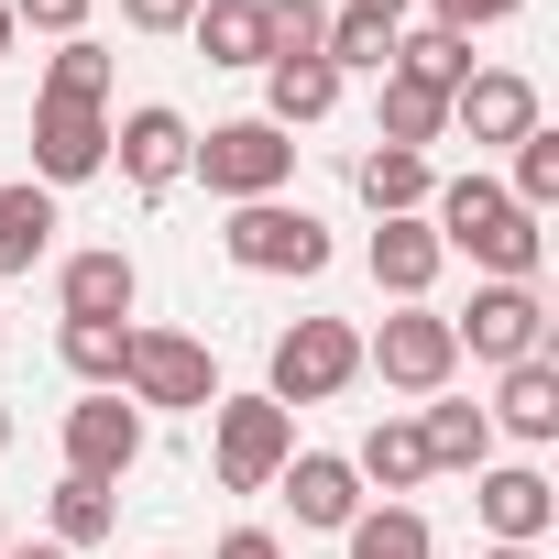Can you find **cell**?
<instances>
[{
    "mask_svg": "<svg viewBox=\"0 0 559 559\" xmlns=\"http://www.w3.org/2000/svg\"><path fill=\"white\" fill-rule=\"evenodd\" d=\"M428 230H439V252H472V263H483V286H537L548 230H537L493 176H450V187L428 198Z\"/></svg>",
    "mask_w": 559,
    "mask_h": 559,
    "instance_id": "2",
    "label": "cell"
},
{
    "mask_svg": "<svg viewBox=\"0 0 559 559\" xmlns=\"http://www.w3.org/2000/svg\"><path fill=\"white\" fill-rule=\"evenodd\" d=\"M132 461H143V406H132V395L67 406V472H78V483H121Z\"/></svg>",
    "mask_w": 559,
    "mask_h": 559,
    "instance_id": "11",
    "label": "cell"
},
{
    "mask_svg": "<svg viewBox=\"0 0 559 559\" xmlns=\"http://www.w3.org/2000/svg\"><path fill=\"white\" fill-rule=\"evenodd\" d=\"M417 450H428V472H493V417L461 406V395H439L417 417Z\"/></svg>",
    "mask_w": 559,
    "mask_h": 559,
    "instance_id": "20",
    "label": "cell"
},
{
    "mask_svg": "<svg viewBox=\"0 0 559 559\" xmlns=\"http://www.w3.org/2000/svg\"><path fill=\"white\" fill-rule=\"evenodd\" d=\"M504 198H515L526 219H548V209H559V132H548V121L515 143V187H504Z\"/></svg>",
    "mask_w": 559,
    "mask_h": 559,
    "instance_id": "31",
    "label": "cell"
},
{
    "mask_svg": "<svg viewBox=\"0 0 559 559\" xmlns=\"http://www.w3.org/2000/svg\"><path fill=\"white\" fill-rule=\"evenodd\" d=\"M0 559H78V548H56V537H34V548H23V537H12V548H0Z\"/></svg>",
    "mask_w": 559,
    "mask_h": 559,
    "instance_id": "36",
    "label": "cell"
},
{
    "mask_svg": "<svg viewBox=\"0 0 559 559\" xmlns=\"http://www.w3.org/2000/svg\"><path fill=\"white\" fill-rule=\"evenodd\" d=\"M110 165V56L78 34L34 99V187H88Z\"/></svg>",
    "mask_w": 559,
    "mask_h": 559,
    "instance_id": "1",
    "label": "cell"
},
{
    "mask_svg": "<svg viewBox=\"0 0 559 559\" xmlns=\"http://www.w3.org/2000/svg\"><path fill=\"white\" fill-rule=\"evenodd\" d=\"M0 548H12V526H0Z\"/></svg>",
    "mask_w": 559,
    "mask_h": 559,
    "instance_id": "41",
    "label": "cell"
},
{
    "mask_svg": "<svg viewBox=\"0 0 559 559\" xmlns=\"http://www.w3.org/2000/svg\"><path fill=\"white\" fill-rule=\"evenodd\" d=\"M187 176H209V198H230V209H241V198H286V176H297V143H286V132H274V121L252 110V121H219V132L187 154Z\"/></svg>",
    "mask_w": 559,
    "mask_h": 559,
    "instance_id": "6",
    "label": "cell"
},
{
    "mask_svg": "<svg viewBox=\"0 0 559 559\" xmlns=\"http://www.w3.org/2000/svg\"><path fill=\"white\" fill-rule=\"evenodd\" d=\"M352 187H362V209H373V219H428V198H439L428 154H395V143H373V154L352 165Z\"/></svg>",
    "mask_w": 559,
    "mask_h": 559,
    "instance_id": "18",
    "label": "cell"
},
{
    "mask_svg": "<svg viewBox=\"0 0 559 559\" xmlns=\"http://www.w3.org/2000/svg\"><path fill=\"white\" fill-rule=\"evenodd\" d=\"M209 461H219V493H274V472L297 461V406L219 395V406H209Z\"/></svg>",
    "mask_w": 559,
    "mask_h": 559,
    "instance_id": "3",
    "label": "cell"
},
{
    "mask_svg": "<svg viewBox=\"0 0 559 559\" xmlns=\"http://www.w3.org/2000/svg\"><path fill=\"white\" fill-rule=\"evenodd\" d=\"M483 417H493L504 439H526V450L559 439V362H548V352H537V362H504V384H493Z\"/></svg>",
    "mask_w": 559,
    "mask_h": 559,
    "instance_id": "16",
    "label": "cell"
},
{
    "mask_svg": "<svg viewBox=\"0 0 559 559\" xmlns=\"http://www.w3.org/2000/svg\"><path fill=\"white\" fill-rule=\"evenodd\" d=\"M428 12H439V34H461V45H472L483 23H515L526 0H428Z\"/></svg>",
    "mask_w": 559,
    "mask_h": 559,
    "instance_id": "33",
    "label": "cell"
},
{
    "mask_svg": "<svg viewBox=\"0 0 559 559\" xmlns=\"http://www.w3.org/2000/svg\"><path fill=\"white\" fill-rule=\"evenodd\" d=\"M395 78H417V88H439V99H461V78H472V45L428 23V34H406V45H395Z\"/></svg>",
    "mask_w": 559,
    "mask_h": 559,
    "instance_id": "28",
    "label": "cell"
},
{
    "mask_svg": "<svg viewBox=\"0 0 559 559\" xmlns=\"http://www.w3.org/2000/svg\"><path fill=\"white\" fill-rule=\"evenodd\" d=\"M341 548H352V559H439V537H428L417 504H362V515L341 526Z\"/></svg>",
    "mask_w": 559,
    "mask_h": 559,
    "instance_id": "24",
    "label": "cell"
},
{
    "mask_svg": "<svg viewBox=\"0 0 559 559\" xmlns=\"http://www.w3.org/2000/svg\"><path fill=\"white\" fill-rule=\"evenodd\" d=\"M362 263H373V286H384L395 308H428V286H439V263H450V252H439V230H428V219H384Z\"/></svg>",
    "mask_w": 559,
    "mask_h": 559,
    "instance_id": "15",
    "label": "cell"
},
{
    "mask_svg": "<svg viewBox=\"0 0 559 559\" xmlns=\"http://www.w3.org/2000/svg\"><path fill=\"white\" fill-rule=\"evenodd\" d=\"M56 362H67L88 395H121V362H132V319H67V330H56Z\"/></svg>",
    "mask_w": 559,
    "mask_h": 559,
    "instance_id": "21",
    "label": "cell"
},
{
    "mask_svg": "<svg viewBox=\"0 0 559 559\" xmlns=\"http://www.w3.org/2000/svg\"><path fill=\"white\" fill-rule=\"evenodd\" d=\"M362 384V330L352 319H297V330H274V362H263V395L274 406H330Z\"/></svg>",
    "mask_w": 559,
    "mask_h": 559,
    "instance_id": "4",
    "label": "cell"
},
{
    "mask_svg": "<svg viewBox=\"0 0 559 559\" xmlns=\"http://www.w3.org/2000/svg\"><path fill=\"white\" fill-rule=\"evenodd\" d=\"M209 559H286V537H274V526H230Z\"/></svg>",
    "mask_w": 559,
    "mask_h": 559,
    "instance_id": "35",
    "label": "cell"
},
{
    "mask_svg": "<svg viewBox=\"0 0 559 559\" xmlns=\"http://www.w3.org/2000/svg\"><path fill=\"white\" fill-rule=\"evenodd\" d=\"M450 121H461L472 143H526V132H537V88H526L515 67H472L461 99H450Z\"/></svg>",
    "mask_w": 559,
    "mask_h": 559,
    "instance_id": "14",
    "label": "cell"
},
{
    "mask_svg": "<svg viewBox=\"0 0 559 559\" xmlns=\"http://www.w3.org/2000/svg\"><path fill=\"white\" fill-rule=\"evenodd\" d=\"M341 12H373V23H406V0H341Z\"/></svg>",
    "mask_w": 559,
    "mask_h": 559,
    "instance_id": "37",
    "label": "cell"
},
{
    "mask_svg": "<svg viewBox=\"0 0 559 559\" xmlns=\"http://www.w3.org/2000/svg\"><path fill=\"white\" fill-rule=\"evenodd\" d=\"M330 45V0H263V67L274 56H319Z\"/></svg>",
    "mask_w": 559,
    "mask_h": 559,
    "instance_id": "30",
    "label": "cell"
},
{
    "mask_svg": "<svg viewBox=\"0 0 559 559\" xmlns=\"http://www.w3.org/2000/svg\"><path fill=\"white\" fill-rule=\"evenodd\" d=\"M121 384H132V406H219V362H209V341H187V330H132V362H121Z\"/></svg>",
    "mask_w": 559,
    "mask_h": 559,
    "instance_id": "9",
    "label": "cell"
},
{
    "mask_svg": "<svg viewBox=\"0 0 559 559\" xmlns=\"http://www.w3.org/2000/svg\"><path fill=\"white\" fill-rule=\"evenodd\" d=\"M330 110H341V78H330V56H274V67H263V121H274V132L330 121Z\"/></svg>",
    "mask_w": 559,
    "mask_h": 559,
    "instance_id": "19",
    "label": "cell"
},
{
    "mask_svg": "<svg viewBox=\"0 0 559 559\" xmlns=\"http://www.w3.org/2000/svg\"><path fill=\"white\" fill-rule=\"evenodd\" d=\"M12 23H23V34H56V45H78V34H88V0H12Z\"/></svg>",
    "mask_w": 559,
    "mask_h": 559,
    "instance_id": "32",
    "label": "cell"
},
{
    "mask_svg": "<svg viewBox=\"0 0 559 559\" xmlns=\"http://www.w3.org/2000/svg\"><path fill=\"white\" fill-rule=\"evenodd\" d=\"M483 559H537V548H483Z\"/></svg>",
    "mask_w": 559,
    "mask_h": 559,
    "instance_id": "39",
    "label": "cell"
},
{
    "mask_svg": "<svg viewBox=\"0 0 559 559\" xmlns=\"http://www.w3.org/2000/svg\"><path fill=\"white\" fill-rule=\"evenodd\" d=\"M154 559H176V548H154Z\"/></svg>",
    "mask_w": 559,
    "mask_h": 559,
    "instance_id": "42",
    "label": "cell"
},
{
    "mask_svg": "<svg viewBox=\"0 0 559 559\" xmlns=\"http://www.w3.org/2000/svg\"><path fill=\"white\" fill-rule=\"evenodd\" d=\"M121 23H132V34H187L198 0H121Z\"/></svg>",
    "mask_w": 559,
    "mask_h": 559,
    "instance_id": "34",
    "label": "cell"
},
{
    "mask_svg": "<svg viewBox=\"0 0 559 559\" xmlns=\"http://www.w3.org/2000/svg\"><path fill=\"white\" fill-rule=\"evenodd\" d=\"M56 252V187H0V274H34Z\"/></svg>",
    "mask_w": 559,
    "mask_h": 559,
    "instance_id": "22",
    "label": "cell"
},
{
    "mask_svg": "<svg viewBox=\"0 0 559 559\" xmlns=\"http://www.w3.org/2000/svg\"><path fill=\"white\" fill-rule=\"evenodd\" d=\"M198 56L209 67H263V0H198Z\"/></svg>",
    "mask_w": 559,
    "mask_h": 559,
    "instance_id": "25",
    "label": "cell"
},
{
    "mask_svg": "<svg viewBox=\"0 0 559 559\" xmlns=\"http://www.w3.org/2000/svg\"><path fill=\"white\" fill-rule=\"evenodd\" d=\"M439 132H450V99H439V88H417V78H395V67H384V132H373V143H395V154H428V143H439Z\"/></svg>",
    "mask_w": 559,
    "mask_h": 559,
    "instance_id": "26",
    "label": "cell"
},
{
    "mask_svg": "<svg viewBox=\"0 0 559 559\" xmlns=\"http://www.w3.org/2000/svg\"><path fill=\"white\" fill-rule=\"evenodd\" d=\"M472 504H483L493 548H537V537H548V515H559V493H548V472H537V461H504V472H472Z\"/></svg>",
    "mask_w": 559,
    "mask_h": 559,
    "instance_id": "12",
    "label": "cell"
},
{
    "mask_svg": "<svg viewBox=\"0 0 559 559\" xmlns=\"http://www.w3.org/2000/svg\"><path fill=\"white\" fill-rule=\"evenodd\" d=\"M56 297H67V319H132V297H143V274H132V252H67V274H56Z\"/></svg>",
    "mask_w": 559,
    "mask_h": 559,
    "instance_id": "17",
    "label": "cell"
},
{
    "mask_svg": "<svg viewBox=\"0 0 559 559\" xmlns=\"http://www.w3.org/2000/svg\"><path fill=\"white\" fill-rule=\"evenodd\" d=\"M219 252L241 274H330V219L297 209V198H241L230 230H219Z\"/></svg>",
    "mask_w": 559,
    "mask_h": 559,
    "instance_id": "5",
    "label": "cell"
},
{
    "mask_svg": "<svg viewBox=\"0 0 559 559\" xmlns=\"http://www.w3.org/2000/svg\"><path fill=\"white\" fill-rule=\"evenodd\" d=\"M450 341H461L472 362H493V373H504V362H537V352H548V297H537V286H472V308L450 319Z\"/></svg>",
    "mask_w": 559,
    "mask_h": 559,
    "instance_id": "8",
    "label": "cell"
},
{
    "mask_svg": "<svg viewBox=\"0 0 559 559\" xmlns=\"http://www.w3.org/2000/svg\"><path fill=\"white\" fill-rule=\"evenodd\" d=\"M274 493H286L297 526H319V537H341V526L362 515V472H352L341 450H297L286 472H274Z\"/></svg>",
    "mask_w": 559,
    "mask_h": 559,
    "instance_id": "13",
    "label": "cell"
},
{
    "mask_svg": "<svg viewBox=\"0 0 559 559\" xmlns=\"http://www.w3.org/2000/svg\"><path fill=\"white\" fill-rule=\"evenodd\" d=\"M110 526H121V493H110V483H78V472H67V483H56V548H99Z\"/></svg>",
    "mask_w": 559,
    "mask_h": 559,
    "instance_id": "29",
    "label": "cell"
},
{
    "mask_svg": "<svg viewBox=\"0 0 559 559\" xmlns=\"http://www.w3.org/2000/svg\"><path fill=\"white\" fill-rule=\"evenodd\" d=\"M330 78H384L395 67V23H373V12H330Z\"/></svg>",
    "mask_w": 559,
    "mask_h": 559,
    "instance_id": "27",
    "label": "cell"
},
{
    "mask_svg": "<svg viewBox=\"0 0 559 559\" xmlns=\"http://www.w3.org/2000/svg\"><path fill=\"white\" fill-rule=\"evenodd\" d=\"M362 373H384L395 395H450L461 341H450V319H439V308H395V319L362 341Z\"/></svg>",
    "mask_w": 559,
    "mask_h": 559,
    "instance_id": "7",
    "label": "cell"
},
{
    "mask_svg": "<svg viewBox=\"0 0 559 559\" xmlns=\"http://www.w3.org/2000/svg\"><path fill=\"white\" fill-rule=\"evenodd\" d=\"M352 472H362L373 493H417V483H428V450H417V417H373V428H362V450H352Z\"/></svg>",
    "mask_w": 559,
    "mask_h": 559,
    "instance_id": "23",
    "label": "cell"
},
{
    "mask_svg": "<svg viewBox=\"0 0 559 559\" xmlns=\"http://www.w3.org/2000/svg\"><path fill=\"white\" fill-rule=\"evenodd\" d=\"M110 154H121V176H132L143 198H165V187L187 176V154H198V132H187V110H165V99H143V110H121V121H110Z\"/></svg>",
    "mask_w": 559,
    "mask_h": 559,
    "instance_id": "10",
    "label": "cell"
},
{
    "mask_svg": "<svg viewBox=\"0 0 559 559\" xmlns=\"http://www.w3.org/2000/svg\"><path fill=\"white\" fill-rule=\"evenodd\" d=\"M0 450H12V406H0Z\"/></svg>",
    "mask_w": 559,
    "mask_h": 559,
    "instance_id": "40",
    "label": "cell"
},
{
    "mask_svg": "<svg viewBox=\"0 0 559 559\" xmlns=\"http://www.w3.org/2000/svg\"><path fill=\"white\" fill-rule=\"evenodd\" d=\"M12 34H23V23H12V0H0V56H12Z\"/></svg>",
    "mask_w": 559,
    "mask_h": 559,
    "instance_id": "38",
    "label": "cell"
}]
</instances>
